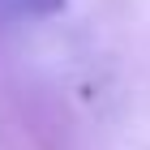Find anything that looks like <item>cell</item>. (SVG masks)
<instances>
[{
  "mask_svg": "<svg viewBox=\"0 0 150 150\" xmlns=\"http://www.w3.org/2000/svg\"><path fill=\"white\" fill-rule=\"evenodd\" d=\"M22 13H30V17H52V13L64 9V0H13Z\"/></svg>",
  "mask_w": 150,
  "mask_h": 150,
  "instance_id": "obj_1",
  "label": "cell"
}]
</instances>
